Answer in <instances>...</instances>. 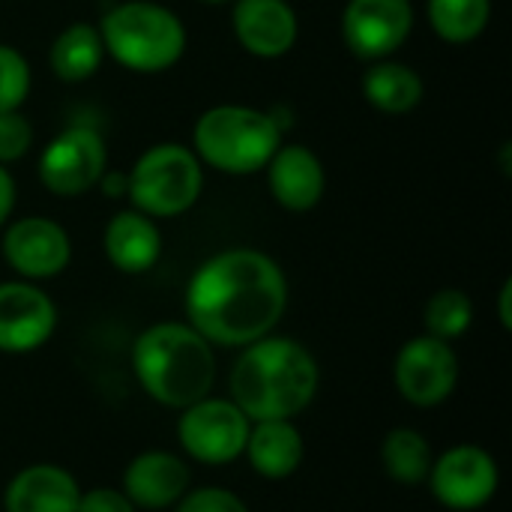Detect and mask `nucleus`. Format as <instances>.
<instances>
[{"instance_id": "f257e3e1", "label": "nucleus", "mask_w": 512, "mask_h": 512, "mask_svg": "<svg viewBox=\"0 0 512 512\" xmlns=\"http://www.w3.org/2000/svg\"><path fill=\"white\" fill-rule=\"evenodd\" d=\"M288 306L282 267L258 249L207 258L186 285V324L213 348H246L273 333Z\"/></svg>"}, {"instance_id": "f03ea898", "label": "nucleus", "mask_w": 512, "mask_h": 512, "mask_svg": "<svg viewBox=\"0 0 512 512\" xmlns=\"http://www.w3.org/2000/svg\"><path fill=\"white\" fill-rule=\"evenodd\" d=\"M321 369L309 348L285 336H264L243 348L231 369V402L252 420H294L309 408Z\"/></svg>"}, {"instance_id": "7ed1b4c3", "label": "nucleus", "mask_w": 512, "mask_h": 512, "mask_svg": "<svg viewBox=\"0 0 512 512\" xmlns=\"http://www.w3.org/2000/svg\"><path fill=\"white\" fill-rule=\"evenodd\" d=\"M132 372L153 402L183 411L210 396L216 384V354L189 324L159 321L138 333Z\"/></svg>"}, {"instance_id": "20e7f679", "label": "nucleus", "mask_w": 512, "mask_h": 512, "mask_svg": "<svg viewBox=\"0 0 512 512\" xmlns=\"http://www.w3.org/2000/svg\"><path fill=\"white\" fill-rule=\"evenodd\" d=\"M105 54L129 72L156 75L186 54L183 18L153 0H126L111 6L96 24Z\"/></svg>"}, {"instance_id": "39448f33", "label": "nucleus", "mask_w": 512, "mask_h": 512, "mask_svg": "<svg viewBox=\"0 0 512 512\" xmlns=\"http://www.w3.org/2000/svg\"><path fill=\"white\" fill-rule=\"evenodd\" d=\"M279 144L282 126L273 111L249 105L207 108L192 129V150L201 165L234 177L264 171Z\"/></svg>"}, {"instance_id": "423d86ee", "label": "nucleus", "mask_w": 512, "mask_h": 512, "mask_svg": "<svg viewBox=\"0 0 512 512\" xmlns=\"http://www.w3.org/2000/svg\"><path fill=\"white\" fill-rule=\"evenodd\" d=\"M204 192V165L192 147L153 144L129 171L126 198L150 219H174L189 213Z\"/></svg>"}, {"instance_id": "0eeeda50", "label": "nucleus", "mask_w": 512, "mask_h": 512, "mask_svg": "<svg viewBox=\"0 0 512 512\" xmlns=\"http://www.w3.org/2000/svg\"><path fill=\"white\" fill-rule=\"evenodd\" d=\"M252 420L231 402L204 396L180 411L177 441L183 453L201 465H231L243 456Z\"/></svg>"}, {"instance_id": "6e6552de", "label": "nucleus", "mask_w": 512, "mask_h": 512, "mask_svg": "<svg viewBox=\"0 0 512 512\" xmlns=\"http://www.w3.org/2000/svg\"><path fill=\"white\" fill-rule=\"evenodd\" d=\"M108 168L105 138L93 126H69L57 132L39 153V183L57 198H78L90 192Z\"/></svg>"}, {"instance_id": "1a4fd4ad", "label": "nucleus", "mask_w": 512, "mask_h": 512, "mask_svg": "<svg viewBox=\"0 0 512 512\" xmlns=\"http://www.w3.org/2000/svg\"><path fill=\"white\" fill-rule=\"evenodd\" d=\"M393 381L399 396L414 408L444 405L459 384V357L450 342L435 336H417L405 342L393 363Z\"/></svg>"}, {"instance_id": "9d476101", "label": "nucleus", "mask_w": 512, "mask_h": 512, "mask_svg": "<svg viewBox=\"0 0 512 512\" xmlns=\"http://www.w3.org/2000/svg\"><path fill=\"white\" fill-rule=\"evenodd\" d=\"M426 483L435 501L447 510L474 512L495 498L501 486V471L489 450L477 444H459L432 462Z\"/></svg>"}, {"instance_id": "9b49d317", "label": "nucleus", "mask_w": 512, "mask_h": 512, "mask_svg": "<svg viewBox=\"0 0 512 512\" xmlns=\"http://www.w3.org/2000/svg\"><path fill=\"white\" fill-rule=\"evenodd\" d=\"M414 30L411 0H348L342 12V39L360 60H387Z\"/></svg>"}, {"instance_id": "f8f14e48", "label": "nucleus", "mask_w": 512, "mask_h": 512, "mask_svg": "<svg viewBox=\"0 0 512 512\" xmlns=\"http://www.w3.org/2000/svg\"><path fill=\"white\" fill-rule=\"evenodd\" d=\"M6 264L27 282L60 276L72 261V240L63 225L45 216L15 219L3 234Z\"/></svg>"}, {"instance_id": "ddd939ff", "label": "nucleus", "mask_w": 512, "mask_h": 512, "mask_svg": "<svg viewBox=\"0 0 512 512\" xmlns=\"http://www.w3.org/2000/svg\"><path fill=\"white\" fill-rule=\"evenodd\" d=\"M57 330L54 300L36 282H0V351L30 354Z\"/></svg>"}, {"instance_id": "4468645a", "label": "nucleus", "mask_w": 512, "mask_h": 512, "mask_svg": "<svg viewBox=\"0 0 512 512\" xmlns=\"http://www.w3.org/2000/svg\"><path fill=\"white\" fill-rule=\"evenodd\" d=\"M231 24L240 48L261 60L285 57L300 36V21L288 0H234Z\"/></svg>"}, {"instance_id": "2eb2a0df", "label": "nucleus", "mask_w": 512, "mask_h": 512, "mask_svg": "<svg viewBox=\"0 0 512 512\" xmlns=\"http://www.w3.org/2000/svg\"><path fill=\"white\" fill-rule=\"evenodd\" d=\"M192 486L189 465L165 450L138 453L126 471L120 492L132 501L135 510H171Z\"/></svg>"}, {"instance_id": "dca6fc26", "label": "nucleus", "mask_w": 512, "mask_h": 512, "mask_svg": "<svg viewBox=\"0 0 512 512\" xmlns=\"http://www.w3.org/2000/svg\"><path fill=\"white\" fill-rule=\"evenodd\" d=\"M264 171L270 195L279 207L291 213H309L321 204L327 189V171L315 150L303 144H279Z\"/></svg>"}, {"instance_id": "f3484780", "label": "nucleus", "mask_w": 512, "mask_h": 512, "mask_svg": "<svg viewBox=\"0 0 512 512\" xmlns=\"http://www.w3.org/2000/svg\"><path fill=\"white\" fill-rule=\"evenodd\" d=\"M81 498L78 480L60 465H27L21 468L6 492L3 510L6 512H75Z\"/></svg>"}, {"instance_id": "a211bd4d", "label": "nucleus", "mask_w": 512, "mask_h": 512, "mask_svg": "<svg viewBox=\"0 0 512 512\" xmlns=\"http://www.w3.org/2000/svg\"><path fill=\"white\" fill-rule=\"evenodd\" d=\"M102 249L114 270L138 276L156 267L162 255V234L156 228V219L132 210H120L111 216L102 234Z\"/></svg>"}, {"instance_id": "6ab92c4d", "label": "nucleus", "mask_w": 512, "mask_h": 512, "mask_svg": "<svg viewBox=\"0 0 512 512\" xmlns=\"http://www.w3.org/2000/svg\"><path fill=\"white\" fill-rule=\"evenodd\" d=\"M243 456L258 477L288 480L303 465V435L291 420L252 423Z\"/></svg>"}, {"instance_id": "aec40b11", "label": "nucleus", "mask_w": 512, "mask_h": 512, "mask_svg": "<svg viewBox=\"0 0 512 512\" xmlns=\"http://www.w3.org/2000/svg\"><path fill=\"white\" fill-rule=\"evenodd\" d=\"M363 99L381 114H408L423 102V78L417 69L399 60H375L363 81Z\"/></svg>"}, {"instance_id": "412c9836", "label": "nucleus", "mask_w": 512, "mask_h": 512, "mask_svg": "<svg viewBox=\"0 0 512 512\" xmlns=\"http://www.w3.org/2000/svg\"><path fill=\"white\" fill-rule=\"evenodd\" d=\"M102 60H105V45H102L99 27L90 21H75L63 27L48 48V66L66 84L93 78Z\"/></svg>"}, {"instance_id": "4be33fe9", "label": "nucleus", "mask_w": 512, "mask_h": 512, "mask_svg": "<svg viewBox=\"0 0 512 512\" xmlns=\"http://www.w3.org/2000/svg\"><path fill=\"white\" fill-rule=\"evenodd\" d=\"M429 27L450 45L474 42L492 21V0H426Z\"/></svg>"}, {"instance_id": "5701e85b", "label": "nucleus", "mask_w": 512, "mask_h": 512, "mask_svg": "<svg viewBox=\"0 0 512 512\" xmlns=\"http://www.w3.org/2000/svg\"><path fill=\"white\" fill-rule=\"evenodd\" d=\"M435 453L417 429H393L384 444H381V465L387 477H393L402 486H417L426 483L432 471Z\"/></svg>"}, {"instance_id": "b1692460", "label": "nucleus", "mask_w": 512, "mask_h": 512, "mask_svg": "<svg viewBox=\"0 0 512 512\" xmlns=\"http://www.w3.org/2000/svg\"><path fill=\"white\" fill-rule=\"evenodd\" d=\"M474 324V303L459 288H441L426 303V330L435 339L453 342L465 336Z\"/></svg>"}, {"instance_id": "393cba45", "label": "nucleus", "mask_w": 512, "mask_h": 512, "mask_svg": "<svg viewBox=\"0 0 512 512\" xmlns=\"http://www.w3.org/2000/svg\"><path fill=\"white\" fill-rule=\"evenodd\" d=\"M30 81L27 57L12 45H0V114L18 111L24 105L30 96Z\"/></svg>"}, {"instance_id": "a878e982", "label": "nucleus", "mask_w": 512, "mask_h": 512, "mask_svg": "<svg viewBox=\"0 0 512 512\" xmlns=\"http://www.w3.org/2000/svg\"><path fill=\"white\" fill-rule=\"evenodd\" d=\"M33 147V126L21 111L0 114V165L18 162Z\"/></svg>"}, {"instance_id": "bb28decb", "label": "nucleus", "mask_w": 512, "mask_h": 512, "mask_svg": "<svg viewBox=\"0 0 512 512\" xmlns=\"http://www.w3.org/2000/svg\"><path fill=\"white\" fill-rule=\"evenodd\" d=\"M174 512H249L243 498H237L228 489L219 486H204V489H189L174 507Z\"/></svg>"}, {"instance_id": "cd10ccee", "label": "nucleus", "mask_w": 512, "mask_h": 512, "mask_svg": "<svg viewBox=\"0 0 512 512\" xmlns=\"http://www.w3.org/2000/svg\"><path fill=\"white\" fill-rule=\"evenodd\" d=\"M75 512H138L132 507V501L120 492V489H108V486H96L81 492L78 498V510Z\"/></svg>"}, {"instance_id": "c85d7f7f", "label": "nucleus", "mask_w": 512, "mask_h": 512, "mask_svg": "<svg viewBox=\"0 0 512 512\" xmlns=\"http://www.w3.org/2000/svg\"><path fill=\"white\" fill-rule=\"evenodd\" d=\"M12 210H15V180L6 171V165H0V228L9 222Z\"/></svg>"}, {"instance_id": "c756f323", "label": "nucleus", "mask_w": 512, "mask_h": 512, "mask_svg": "<svg viewBox=\"0 0 512 512\" xmlns=\"http://www.w3.org/2000/svg\"><path fill=\"white\" fill-rule=\"evenodd\" d=\"M99 189H102V195H108V198H126V189H129V174H123V171H108L105 168V174L99 177V183H96Z\"/></svg>"}, {"instance_id": "7c9ffc66", "label": "nucleus", "mask_w": 512, "mask_h": 512, "mask_svg": "<svg viewBox=\"0 0 512 512\" xmlns=\"http://www.w3.org/2000/svg\"><path fill=\"white\" fill-rule=\"evenodd\" d=\"M498 315H501V327L510 330L512 327V279H507L501 285V294H498Z\"/></svg>"}, {"instance_id": "2f4dec72", "label": "nucleus", "mask_w": 512, "mask_h": 512, "mask_svg": "<svg viewBox=\"0 0 512 512\" xmlns=\"http://www.w3.org/2000/svg\"><path fill=\"white\" fill-rule=\"evenodd\" d=\"M201 3H210V6H219V3H231V0H201Z\"/></svg>"}]
</instances>
